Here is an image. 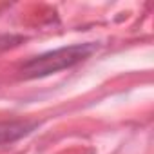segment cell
<instances>
[{"label": "cell", "instance_id": "obj_1", "mask_svg": "<svg viewBox=\"0 0 154 154\" xmlns=\"http://www.w3.org/2000/svg\"><path fill=\"white\" fill-rule=\"evenodd\" d=\"M96 51V44H72V45H63L47 53H42L31 60H27L20 72L24 78H44L53 72L69 69L76 63L84 62Z\"/></svg>", "mask_w": 154, "mask_h": 154}, {"label": "cell", "instance_id": "obj_2", "mask_svg": "<svg viewBox=\"0 0 154 154\" xmlns=\"http://www.w3.org/2000/svg\"><path fill=\"white\" fill-rule=\"evenodd\" d=\"M35 127L36 123H29V122H2L0 123V145L13 143L27 136Z\"/></svg>", "mask_w": 154, "mask_h": 154}]
</instances>
